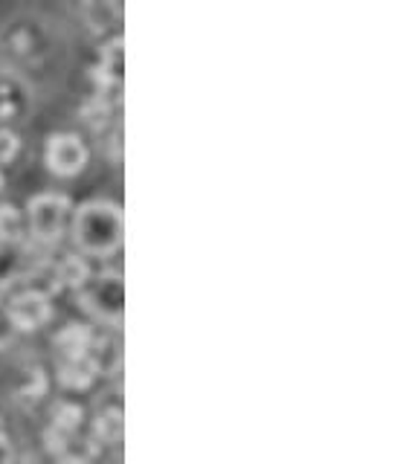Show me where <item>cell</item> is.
I'll return each mask as SVG.
<instances>
[{"label":"cell","instance_id":"obj_1","mask_svg":"<svg viewBox=\"0 0 415 464\" xmlns=\"http://www.w3.org/2000/svg\"><path fill=\"white\" fill-rule=\"evenodd\" d=\"M126 220L122 209L111 200H88L76 209L73 218V241L85 256L108 259L122 247Z\"/></svg>","mask_w":415,"mask_h":464},{"label":"cell","instance_id":"obj_2","mask_svg":"<svg viewBox=\"0 0 415 464\" xmlns=\"http://www.w3.org/2000/svg\"><path fill=\"white\" fill-rule=\"evenodd\" d=\"M79 302L99 322L119 325L126 316V282L119 273H99L79 288Z\"/></svg>","mask_w":415,"mask_h":464},{"label":"cell","instance_id":"obj_3","mask_svg":"<svg viewBox=\"0 0 415 464\" xmlns=\"http://www.w3.org/2000/svg\"><path fill=\"white\" fill-rule=\"evenodd\" d=\"M70 215V200L65 195L44 192L29 200V213H27V227L38 244L53 247L65 236V224Z\"/></svg>","mask_w":415,"mask_h":464},{"label":"cell","instance_id":"obj_4","mask_svg":"<svg viewBox=\"0 0 415 464\" xmlns=\"http://www.w3.org/2000/svg\"><path fill=\"white\" fill-rule=\"evenodd\" d=\"M0 50H4L12 61L38 65L50 50L47 29L41 27L38 20H29V18L12 20V24L4 29V35H0Z\"/></svg>","mask_w":415,"mask_h":464},{"label":"cell","instance_id":"obj_5","mask_svg":"<svg viewBox=\"0 0 415 464\" xmlns=\"http://www.w3.org/2000/svg\"><path fill=\"white\" fill-rule=\"evenodd\" d=\"M53 316V305H50V293L38 288H27L15 293L6 305V320L18 331H35L41 325L50 322Z\"/></svg>","mask_w":415,"mask_h":464},{"label":"cell","instance_id":"obj_6","mask_svg":"<svg viewBox=\"0 0 415 464\" xmlns=\"http://www.w3.org/2000/svg\"><path fill=\"white\" fill-rule=\"evenodd\" d=\"M47 168L58 177H73L88 166V149L76 134H53L44 149Z\"/></svg>","mask_w":415,"mask_h":464},{"label":"cell","instance_id":"obj_7","mask_svg":"<svg viewBox=\"0 0 415 464\" xmlns=\"http://www.w3.org/2000/svg\"><path fill=\"white\" fill-rule=\"evenodd\" d=\"M29 104H33L29 84L15 70H0V125H12L24 120Z\"/></svg>","mask_w":415,"mask_h":464},{"label":"cell","instance_id":"obj_8","mask_svg":"<svg viewBox=\"0 0 415 464\" xmlns=\"http://www.w3.org/2000/svg\"><path fill=\"white\" fill-rule=\"evenodd\" d=\"M96 377H99V360L90 352L65 357L58 366V383L67 389H88Z\"/></svg>","mask_w":415,"mask_h":464},{"label":"cell","instance_id":"obj_9","mask_svg":"<svg viewBox=\"0 0 415 464\" xmlns=\"http://www.w3.org/2000/svg\"><path fill=\"white\" fill-rule=\"evenodd\" d=\"M122 67H126V56H122V41H111V44L102 50V65H99V79L102 88L119 90L122 84Z\"/></svg>","mask_w":415,"mask_h":464},{"label":"cell","instance_id":"obj_10","mask_svg":"<svg viewBox=\"0 0 415 464\" xmlns=\"http://www.w3.org/2000/svg\"><path fill=\"white\" fill-rule=\"evenodd\" d=\"M53 273H56L58 288H73V290H79L81 284L90 279V267H88V261L81 256H65L53 267Z\"/></svg>","mask_w":415,"mask_h":464},{"label":"cell","instance_id":"obj_11","mask_svg":"<svg viewBox=\"0 0 415 464\" xmlns=\"http://www.w3.org/2000/svg\"><path fill=\"white\" fill-rule=\"evenodd\" d=\"M29 236V227L24 215L18 213V206L12 204H0V241L9 244H24Z\"/></svg>","mask_w":415,"mask_h":464},{"label":"cell","instance_id":"obj_12","mask_svg":"<svg viewBox=\"0 0 415 464\" xmlns=\"http://www.w3.org/2000/svg\"><path fill=\"white\" fill-rule=\"evenodd\" d=\"M56 345L61 348V354L73 357V354H88L93 345V334L85 325H67L65 331L56 336Z\"/></svg>","mask_w":415,"mask_h":464},{"label":"cell","instance_id":"obj_13","mask_svg":"<svg viewBox=\"0 0 415 464\" xmlns=\"http://www.w3.org/2000/svg\"><path fill=\"white\" fill-rule=\"evenodd\" d=\"M93 432H96V441H102V445H117V441L122 438V413L119 409H105L96 424H93Z\"/></svg>","mask_w":415,"mask_h":464},{"label":"cell","instance_id":"obj_14","mask_svg":"<svg viewBox=\"0 0 415 464\" xmlns=\"http://www.w3.org/2000/svg\"><path fill=\"white\" fill-rule=\"evenodd\" d=\"M20 247L24 244H9V241H0V284H12L18 279V267H20Z\"/></svg>","mask_w":415,"mask_h":464},{"label":"cell","instance_id":"obj_15","mask_svg":"<svg viewBox=\"0 0 415 464\" xmlns=\"http://www.w3.org/2000/svg\"><path fill=\"white\" fill-rule=\"evenodd\" d=\"M81 418H85L81 406L70 404V400H61V404H56V409H53V427L61 432H76L81 427Z\"/></svg>","mask_w":415,"mask_h":464},{"label":"cell","instance_id":"obj_16","mask_svg":"<svg viewBox=\"0 0 415 464\" xmlns=\"http://www.w3.org/2000/svg\"><path fill=\"white\" fill-rule=\"evenodd\" d=\"M108 116H111V108H108V102L105 99H93L88 108H85V122L90 125L93 131H99V128H105V122H108Z\"/></svg>","mask_w":415,"mask_h":464},{"label":"cell","instance_id":"obj_17","mask_svg":"<svg viewBox=\"0 0 415 464\" xmlns=\"http://www.w3.org/2000/svg\"><path fill=\"white\" fill-rule=\"evenodd\" d=\"M20 151V140L6 128V125H0V168L6 163H12Z\"/></svg>","mask_w":415,"mask_h":464},{"label":"cell","instance_id":"obj_18","mask_svg":"<svg viewBox=\"0 0 415 464\" xmlns=\"http://www.w3.org/2000/svg\"><path fill=\"white\" fill-rule=\"evenodd\" d=\"M44 389H47V377H44V372L41 368H33V375H29V381H27V386H20L18 389V398H24V400H35L44 395Z\"/></svg>","mask_w":415,"mask_h":464},{"label":"cell","instance_id":"obj_19","mask_svg":"<svg viewBox=\"0 0 415 464\" xmlns=\"http://www.w3.org/2000/svg\"><path fill=\"white\" fill-rule=\"evenodd\" d=\"M15 452H12V445H9V438L0 432V461H12Z\"/></svg>","mask_w":415,"mask_h":464},{"label":"cell","instance_id":"obj_20","mask_svg":"<svg viewBox=\"0 0 415 464\" xmlns=\"http://www.w3.org/2000/svg\"><path fill=\"white\" fill-rule=\"evenodd\" d=\"M0 189H4V172H0Z\"/></svg>","mask_w":415,"mask_h":464}]
</instances>
